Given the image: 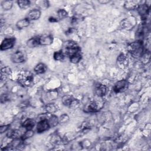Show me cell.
<instances>
[{
	"label": "cell",
	"instance_id": "obj_1",
	"mask_svg": "<svg viewBox=\"0 0 151 151\" xmlns=\"http://www.w3.org/2000/svg\"><path fill=\"white\" fill-rule=\"evenodd\" d=\"M18 83L24 87L31 86L34 81L33 74L28 70H24L19 73L17 77Z\"/></svg>",
	"mask_w": 151,
	"mask_h": 151
},
{
	"label": "cell",
	"instance_id": "obj_2",
	"mask_svg": "<svg viewBox=\"0 0 151 151\" xmlns=\"http://www.w3.org/2000/svg\"><path fill=\"white\" fill-rule=\"evenodd\" d=\"M127 50L134 58H140L144 53V48L142 41H136L128 44Z\"/></svg>",
	"mask_w": 151,
	"mask_h": 151
},
{
	"label": "cell",
	"instance_id": "obj_3",
	"mask_svg": "<svg viewBox=\"0 0 151 151\" xmlns=\"http://www.w3.org/2000/svg\"><path fill=\"white\" fill-rule=\"evenodd\" d=\"M65 44L66 54L69 57H71L73 55L80 52L81 49L75 41H67Z\"/></svg>",
	"mask_w": 151,
	"mask_h": 151
},
{
	"label": "cell",
	"instance_id": "obj_4",
	"mask_svg": "<svg viewBox=\"0 0 151 151\" xmlns=\"http://www.w3.org/2000/svg\"><path fill=\"white\" fill-rule=\"evenodd\" d=\"M26 60V55L21 51H17L13 53L11 57V60L14 63H22Z\"/></svg>",
	"mask_w": 151,
	"mask_h": 151
},
{
	"label": "cell",
	"instance_id": "obj_5",
	"mask_svg": "<svg viewBox=\"0 0 151 151\" xmlns=\"http://www.w3.org/2000/svg\"><path fill=\"white\" fill-rule=\"evenodd\" d=\"M15 38L14 37L6 38L1 42L0 49L1 51H5L12 48L15 44Z\"/></svg>",
	"mask_w": 151,
	"mask_h": 151
},
{
	"label": "cell",
	"instance_id": "obj_6",
	"mask_svg": "<svg viewBox=\"0 0 151 151\" xmlns=\"http://www.w3.org/2000/svg\"><path fill=\"white\" fill-rule=\"evenodd\" d=\"M50 128L48 119H43L38 122L37 124V132L38 133H43Z\"/></svg>",
	"mask_w": 151,
	"mask_h": 151
},
{
	"label": "cell",
	"instance_id": "obj_7",
	"mask_svg": "<svg viewBox=\"0 0 151 151\" xmlns=\"http://www.w3.org/2000/svg\"><path fill=\"white\" fill-rule=\"evenodd\" d=\"M128 81L126 80H122L116 82L113 87L115 93H119L126 90L128 87Z\"/></svg>",
	"mask_w": 151,
	"mask_h": 151
},
{
	"label": "cell",
	"instance_id": "obj_8",
	"mask_svg": "<svg viewBox=\"0 0 151 151\" xmlns=\"http://www.w3.org/2000/svg\"><path fill=\"white\" fill-rule=\"evenodd\" d=\"M135 25V19L133 18H124L120 22V26L123 29H131Z\"/></svg>",
	"mask_w": 151,
	"mask_h": 151
},
{
	"label": "cell",
	"instance_id": "obj_9",
	"mask_svg": "<svg viewBox=\"0 0 151 151\" xmlns=\"http://www.w3.org/2000/svg\"><path fill=\"white\" fill-rule=\"evenodd\" d=\"M136 9L139 14L141 15L142 17L146 18L147 15H148L149 14L150 7L147 6L146 4H140Z\"/></svg>",
	"mask_w": 151,
	"mask_h": 151
},
{
	"label": "cell",
	"instance_id": "obj_10",
	"mask_svg": "<svg viewBox=\"0 0 151 151\" xmlns=\"http://www.w3.org/2000/svg\"><path fill=\"white\" fill-rule=\"evenodd\" d=\"M40 45H49L53 42V37L51 35H43L39 37Z\"/></svg>",
	"mask_w": 151,
	"mask_h": 151
},
{
	"label": "cell",
	"instance_id": "obj_11",
	"mask_svg": "<svg viewBox=\"0 0 151 151\" xmlns=\"http://www.w3.org/2000/svg\"><path fill=\"white\" fill-rule=\"evenodd\" d=\"M140 5V1H126L124 3V8L127 10L136 9Z\"/></svg>",
	"mask_w": 151,
	"mask_h": 151
},
{
	"label": "cell",
	"instance_id": "obj_12",
	"mask_svg": "<svg viewBox=\"0 0 151 151\" xmlns=\"http://www.w3.org/2000/svg\"><path fill=\"white\" fill-rule=\"evenodd\" d=\"M107 93V87L102 84H99L95 87V93L99 97L104 96Z\"/></svg>",
	"mask_w": 151,
	"mask_h": 151
},
{
	"label": "cell",
	"instance_id": "obj_13",
	"mask_svg": "<svg viewBox=\"0 0 151 151\" xmlns=\"http://www.w3.org/2000/svg\"><path fill=\"white\" fill-rule=\"evenodd\" d=\"M12 74V71L11 69L8 67L5 66L2 68H1V80H6L7 78H8L9 76H11Z\"/></svg>",
	"mask_w": 151,
	"mask_h": 151
},
{
	"label": "cell",
	"instance_id": "obj_14",
	"mask_svg": "<svg viewBox=\"0 0 151 151\" xmlns=\"http://www.w3.org/2000/svg\"><path fill=\"white\" fill-rule=\"evenodd\" d=\"M58 106L54 103H48L44 106V110L47 113L53 114L58 110Z\"/></svg>",
	"mask_w": 151,
	"mask_h": 151
},
{
	"label": "cell",
	"instance_id": "obj_15",
	"mask_svg": "<svg viewBox=\"0 0 151 151\" xmlns=\"http://www.w3.org/2000/svg\"><path fill=\"white\" fill-rule=\"evenodd\" d=\"M35 121L33 119L27 118L22 123V126L26 130H32L35 125Z\"/></svg>",
	"mask_w": 151,
	"mask_h": 151
},
{
	"label": "cell",
	"instance_id": "obj_16",
	"mask_svg": "<svg viewBox=\"0 0 151 151\" xmlns=\"http://www.w3.org/2000/svg\"><path fill=\"white\" fill-rule=\"evenodd\" d=\"M41 17V11L39 9L31 10L28 14V18L31 20H37Z\"/></svg>",
	"mask_w": 151,
	"mask_h": 151
},
{
	"label": "cell",
	"instance_id": "obj_17",
	"mask_svg": "<svg viewBox=\"0 0 151 151\" xmlns=\"http://www.w3.org/2000/svg\"><path fill=\"white\" fill-rule=\"evenodd\" d=\"M117 61L119 66L123 68H126L128 65V60L126 56L123 54H120L117 59Z\"/></svg>",
	"mask_w": 151,
	"mask_h": 151
},
{
	"label": "cell",
	"instance_id": "obj_18",
	"mask_svg": "<svg viewBox=\"0 0 151 151\" xmlns=\"http://www.w3.org/2000/svg\"><path fill=\"white\" fill-rule=\"evenodd\" d=\"M22 135V134L21 133V131L19 130H17V129L9 130L6 134L7 137H8L9 139H12L21 138Z\"/></svg>",
	"mask_w": 151,
	"mask_h": 151
},
{
	"label": "cell",
	"instance_id": "obj_19",
	"mask_svg": "<svg viewBox=\"0 0 151 151\" xmlns=\"http://www.w3.org/2000/svg\"><path fill=\"white\" fill-rule=\"evenodd\" d=\"M96 101L90 102L86 107L87 111L88 112H96L100 110V104Z\"/></svg>",
	"mask_w": 151,
	"mask_h": 151
},
{
	"label": "cell",
	"instance_id": "obj_20",
	"mask_svg": "<svg viewBox=\"0 0 151 151\" xmlns=\"http://www.w3.org/2000/svg\"><path fill=\"white\" fill-rule=\"evenodd\" d=\"M29 25V19L28 18H24L17 21L16 23V27L17 28L21 29L27 27Z\"/></svg>",
	"mask_w": 151,
	"mask_h": 151
},
{
	"label": "cell",
	"instance_id": "obj_21",
	"mask_svg": "<svg viewBox=\"0 0 151 151\" xmlns=\"http://www.w3.org/2000/svg\"><path fill=\"white\" fill-rule=\"evenodd\" d=\"M34 70L38 74H43L47 70V67L45 64L40 63L35 66Z\"/></svg>",
	"mask_w": 151,
	"mask_h": 151
},
{
	"label": "cell",
	"instance_id": "obj_22",
	"mask_svg": "<svg viewBox=\"0 0 151 151\" xmlns=\"http://www.w3.org/2000/svg\"><path fill=\"white\" fill-rule=\"evenodd\" d=\"M39 45H40L39 37H37V36L32 37L27 41V45L29 48H34L37 47Z\"/></svg>",
	"mask_w": 151,
	"mask_h": 151
},
{
	"label": "cell",
	"instance_id": "obj_23",
	"mask_svg": "<svg viewBox=\"0 0 151 151\" xmlns=\"http://www.w3.org/2000/svg\"><path fill=\"white\" fill-rule=\"evenodd\" d=\"M74 97H73L71 95H64L61 99L63 104L67 107H70L71 105L73 100H74Z\"/></svg>",
	"mask_w": 151,
	"mask_h": 151
},
{
	"label": "cell",
	"instance_id": "obj_24",
	"mask_svg": "<svg viewBox=\"0 0 151 151\" xmlns=\"http://www.w3.org/2000/svg\"><path fill=\"white\" fill-rule=\"evenodd\" d=\"M49 124L50 126V127H55L59 123V119L58 117L54 114H52L49 119H48Z\"/></svg>",
	"mask_w": 151,
	"mask_h": 151
},
{
	"label": "cell",
	"instance_id": "obj_25",
	"mask_svg": "<svg viewBox=\"0 0 151 151\" xmlns=\"http://www.w3.org/2000/svg\"><path fill=\"white\" fill-rule=\"evenodd\" d=\"M17 3L18 6L22 9H26L30 6V1L28 0H19Z\"/></svg>",
	"mask_w": 151,
	"mask_h": 151
},
{
	"label": "cell",
	"instance_id": "obj_26",
	"mask_svg": "<svg viewBox=\"0 0 151 151\" xmlns=\"http://www.w3.org/2000/svg\"><path fill=\"white\" fill-rule=\"evenodd\" d=\"M37 6L41 9H45L49 6V2L46 0H41V1H37L35 2Z\"/></svg>",
	"mask_w": 151,
	"mask_h": 151
},
{
	"label": "cell",
	"instance_id": "obj_27",
	"mask_svg": "<svg viewBox=\"0 0 151 151\" xmlns=\"http://www.w3.org/2000/svg\"><path fill=\"white\" fill-rule=\"evenodd\" d=\"M53 58L55 61H63L65 58V55L62 51H55L53 54Z\"/></svg>",
	"mask_w": 151,
	"mask_h": 151
},
{
	"label": "cell",
	"instance_id": "obj_28",
	"mask_svg": "<svg viewBox=\"0 0 151 151\" xmlns=\"http://www.w3.org/2000/svg\"><path fill=\"white\" fill-rule=\"evenodd\" d=\"M58 97V92L56 90H51L48 91L46 94L47 100L49 101L54 100Z\"/></svg>",
	"mask_w": 151,
	"mask_h": 151
},
{
	"label": "cell",
	"instance_id": "obj_29",
	"mask_svg": "<svg viewBox=\"0 0 151 151\" xmlns=\"http://www.w3.org/2000/svg\"><path fill=\"white\" fill-rule=\"evenodd\" d=\"M1 6L4 10H9L13 6V2L10 0L4 1L1 3Z\"/></svg>",
	"mask_w": 151,
	"mask_h": 151
},
{
	"label": "cell",
	"instance_id": "obj_30",
	"mask_svg": "<svg viewBox=\"0 0 151 151\" xmlns=\"http://www.w3.org/2000/svg\"><path fill=\"white\" fill-rule=\"evenodd\" d=\"M34 133L32 130H27V131L24 133L22 134L21 139L24 142V141L28 139L29 138L31 137L32 136H33Z\"/></svg>",
	"mask_w": 151,
	"mask_h": 151
},
{
	"label": "cell",
	"instance_id": "obj_31",
	"mask_svg": "<svg viewBox=\"0 0 151 151\" xmlns=\"http://www.w3.org/2000/svg\"><path fill=\"white\" fill-rule=\"evenodd\" d=\"M81 58H82V55L80 54V52H79L70 57V60L72 63L77 64L79 63V61H80V60H81Z\"/></svg>",
	"mask_w": 151,
	"mask_h": 151
},
{
	"label": "cell",
	"instance_id": "obj_32",
	"mask_svg": "<svg viewBox=\"0 0 151 151\" xmlns=\"http://www.w3.org/2000/svg\"><path fill=\"white\" fill-rule=\"evenodd\" d=\"M68 15V12L64 9H59L57 11V15L60 19L65 18Z\"/></svg>",
	"mask_w": 151,
	"mask_h": 151
},
{
	"label": "cell",
	"instance_id": "obj_33",
	"mask_svg": "<svg viewBox=\"0 0 151 151\" xmlns=\"http://www.w3.org/2000/svg\"><path fill=\"white\" fill-rule=\"evenodd\" d=\"M58 119H59V123H65L68 121L69 116L67 114L63 113L60 116Z\"/></svg>",
	"mask_w": 151,
	"mask_h": 151
},
{
	"label": "cell",
	"instance_id": "obj_34",
	"mask_svg": "<svg viewBox=\"0 0 151 151\" xmlns=\"http://www.w3.org/2000/svg\"><path fill=\"white\" fill-rule=\"evenodd\" d=\"M79 105H80V101L78 99L74 98L69 107L74 109H77L79 106Z\"/></svg>",
	"mask_w": 151,
	"mask_h": 151
},
{
	"label": "cell",
	"instance_id": "obj_35",
	"mask_svg": "<svg viewBox=\"0 0 151 151\" xmlns=\"http://www.w3.org/2000/svg\"><path fill=\"white\" fill-rule=\"evenodd\" d=\"M9 127H10V124H5L3 126H1L0 127V133H3L6 132L8 130Z\"/></svg>",
	"mask_w": 151,
	"mask_h": 151
},
{
	"label": "cell",
	"instance_id": "obj_36",
	"mask_svg": "<svg viewBox=\"0 0 151 151\" xmlns=\"http://www.w3.org/2000/svg\"><path fill=\"white\" fill-rule=\"evenodd\" d=\"M8 96L6 94H3L1 96V103H4L6 102L7 100H8Z\"/></svg>",
	"mask_w": 151,
	"mask_h": 151
},
{
	"label": "cell",
	"instance_id": "obj_37",
	"mask_svg": "<svg viewBox=\"0 0 151 151\" xmlns=\"http://www.w3.org/2000/svg\"><path fill=\"white\" fill-rule=\"evenodd\" d=\"M74 31H76V30L73 28H70L66 32H65V34L66 35H68L70 34L73 33Z\"/></svg>",
	"mask_w": 151,
	"mask_h": 151
},
{
	"label": "cell",
	"instance_id": "obj_38",
	"mask_svg": "<svg viewBox=\"0 0 151 151\" xmlns=\"http://www.w3.org/2000/svg\"><path fill=\"white\" fill-rule=\"evenodd\" d=\"M48 21L51 22H56L58 21L57 18H55V17H50L48 18Z\"/></svg>",
	"mask_w": 151,
	"mask_h": 151
},
{
	"label": "cell",
	"instance_id": "obj_39",
	"mask_svg": "<svg viewBox=\"0 0 151 151\" xmlns=\"http://www.w3.org/2000/svg\"><path fill=\"white\" fill-rule=\"evenodd\" d=\"M110 2V1H108V0H100L99 1V2L101 4H108L109 2Z\"/></svg>",
	"mask_w": 151,
	"mask_h": 151
}]
</instances>
